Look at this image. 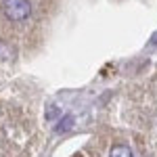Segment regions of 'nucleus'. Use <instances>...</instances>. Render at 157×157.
<instances>
[{"mask_svg": "<svg viewBox=\"0 0 157 157\" xmlns=\"http://www.w3.org/2000/svg\"><path fill=\"white\" fill-rule=\"evenodd\" d=\"M2 13L9 21H25L32 15V4L29 0H4L2 2Z\"/></svg>", "mask_w": 157, "mask_h": 157, "instance_id": "obj_1", "label": "nucleus"}, {"mask_svg": "<svg viewBox=\"0 0 157 157\" xmlns=\"http://www.w3.org/2000/svg\"><path fill=\"white\" fill-rule=\"evenodd\" d=\"M71 128H73V115H65L63 120L59 117V124L55 126V132L63 134V132H67V130H71Z\"/></svg>", "mask_w": 157, "mask_h": 157, "instance_id": "obj_2", "label": "nucleus"}, {"mask_svg": "<svg viewBox=\"0 0 157 157\" xmlns=\"http://www.w3.org/2000/svg\"><path fill=\"white\" fill-rule=\"evenodd\" d=\"M109 157H132V151H130L126 145H115L113 149H111Z\"/></svg>", "mask_w": 157, "mask_h": 157, "instance_id": "obj_3", "label": "nucleus"}, {"mask_svg": "<svg viewBox=\"0 0 157 157\" xmlns=\"http://www.w3.org/2000/svg\"><path fill=\"white\" fill-rule=\"evenodd\" d=\"M46 117H48V121H57V117H61V111L55 105H50L48 111H46Z\"/></svg>", "mask_w": 157, "mask_h": 157, "instance_id": "obj_4", "label": "nucleus"}]
</instances>
